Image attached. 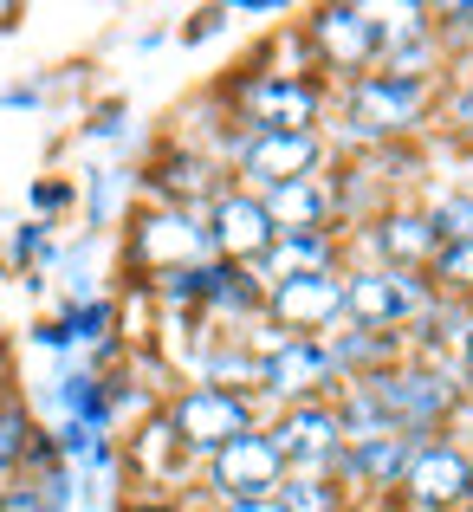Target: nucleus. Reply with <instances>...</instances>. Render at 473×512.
I'll use <instances>...</instances> for the list:
<instances>
[{"instance_id":"f257e3e1","label":"nucleus","mask_w":473,"mask_h":512,"mask_svg":"<svg viewBox=\"0 0 473 512\" xmlns=\"http://www.w3.org/2000/svg\"><path fill=\"white\" fill-rule=\"evenodd\" d=\"M279 474H286V461H279L273 435H234L227 448H214V480H221L227 500H273L279 493Z\"/></svg>"},{"instance_id":"f03ea898","label":"nucleus","mask_w":473,"mask_h":512,"mask_svg":"<svg viewBox=\"0 0 473 512\" xmlns=\"http://www.w3.org/2000/svg\"><path fill=\"white\" fill-rule=\"evenodd\" d=\"M175 435L188 441V448H227L234 435H247V402L234 396V389H221V383H201V389H188L182 402H175Z\"/></svg>"},{"instance_id":"7ed1b4c3","label":"nucleus","mask_w":473,"mask_h":512,"mask_svg":"<svg viewBox=\"0 0 473 512\" xmlns=\"http://www.w3.org/2000/svg\"><path fill=\"white\" fill-rule=\"evenodd\" d=\"M363 396H370V409L383 415L396 435H409V428H428L441 409H448L454 389L441 383V376H370Z\"/></svg>"},{"instance_id":"20e7f679","label":"nucleus","mask_w":473,"mask_h":512,"mask_svg":"<svg viewBox=\"0 0 473 512\" xmlns=\"http://www.w3.org/2000/svg\"><path fill=\"white\" fill-rule=\"evenodd\" d=\"M402 487H409L415 506L441 512V506H461L473 493V461L461 448H441V441H428V448L409 454V467H402Z\"/></svg>"},{"instance_id":"39448f33","label":"nucleus","mask_w":473,"mask_h":512,"mask_svg":"<svg viewBox=\"0 0 473 512\" xmlns=\"http://www.w3.org/2000/svg\"><path fill=\"white\" fill-rule=\"evenodd\" d=\"M344 312L363 331L402 325L409 312H422V286L409 273H357V279H344Z\"/></svg>"},{"instance_id":"423d86ee","label":"nucleus","mask_w":473,"mask_h":512,"mask_svg":"<svg viewBox=\"0 0 473 512\" xmlns=\"http://www.w3.org/2000/svg\"><path fill=\"white\" fill-rule=\"evenodd\" d=\"M273 448H279V461H292V467H331L337 454H344V428H337V409L299 402V409L279 422Z\"/></svg>"},{"instance_id":"0eeeda50","label":"nucleus","mask_w":473,"mask_h":512,"mask_svg":"<svg viewBox=\"0 0 473 512\" xmlns=\"http://www.w3.org/2000/svg\"><path fill=\"white\" fill-rule=\"evenodd\" d=\"M240 163H247V175H253V182H266V188L305 182L312 163H318V137H312V130H286V137H279V130H260V137L247 143Z\"/></svg>"},{"instance_id":"6e6552de","label":"nucleus","mask_w":473,"mask_h":512,"mask_svg":"<svg viewBox=\"0 0 473 512\" xmlns=\"http://www.w3.org/2000/svg\"><path fill=\"white\" fill-rule=\"evenodd\" d=\"M318 46L331 65H344V72H357V65H370L376 52H383V20L363 7H324L318 13Z\"/></svg>"},{"instance_id":"1a4fd4ad","label":"nucleus","mask_w":473,"mask_h":512,"mask_svg":"<svg viewBox=\"0 0 473 512\" xmlns=\"http://www.w3.org/2000/svg\"><path fill=\"white\" fill-rule=\"evenodd\" d=\"M422 111V78L415 72H376L357 85V124L363 130H402Z\"/></svg>"},{"instance_id":"9d476101","label":"nucleus","mask_w":473,"mask_h":512,"mask_svg":"<svg viewBox=\"0 0 473 512\" xmlns=\"http://www.w3.org/2000/svg\"><path fill=\"white\" fill-rule=\"evenodd\" d=\"M344 312V286L331 273H305V279H279L273 286V318L286 331H312V325H331Z\"/></svg>"},{"instance_id":"9b49d317","label":"nucleus","mask_w":473,"mask_h":512,"mask_svg":"<svg viewBox=\"0 0 473 512\" xmlns=\"http://www.w3.org/2000/svg\"><path fill=\"white\" fill-rule=\"evenodd\" d=\"M273 221H266L260 195H221L214 201V247L234 253V260H260L266 247H273Z\"/></svg>"},{"instance_id":"f8f14e48","label":"nucleus","mask_w":473,"mask_h":512,"mask_svg":"<svg viewBox=\"0 0 473 512\" xmlns=\"http://www.w3.org/2000/svg\"><path fill=\"white\" fill-rule=\"evenodd\" d=\"M247 111H253L260 130H279V137H286V130H312L318 98L299 78H260V85H247Z\"/></svg>"},{"instance_id":"ddd939ff","label":"nucleus","mask_w":473,"mask_h":512,"mask_svg":"<svg viewBox=\"0 0 473 512\" xmlns=\"http://www.w3.org/2000/svg\"><path fill=\"white\" fill-rule=\"evenodd\" d=\"M260 208H266V221H273V234L286 240V234H318L324 214H331V195H324L312 175H305V182H279V188H266Z\"/></svg>"},{"instance_id":"4468645a","label":"nucleus","mask_w":473,"mask_h":512,"mask_svg":"<svg viewBox=\"0 0 473 512\" xmlns=\"http://www.w3.org/2000/svg\"><path fill=\"white\" fill-rule=\"evenodd\" d=\"M266 389H279V396H305V389H318L324 376H331V350H318V344H305V338H286L266 357Z\"/></svg>"},{"instance_id":"2eb2a0df","label":"nucleus","mask_w":473,"mask_h":512,"mask_svg":"<svg viewBox=\"0 0 473 512\" xmlns=\"http://www.w3.org/2000/svg\"><path fill=\"white\" fill-rule=\"evenodd\" d=\"M324 260H331V253H324V234H286V240H273V247L260 253V273L279 286V279L324 273Z\"/></svg>"},{"instance_id":"dca6fc26","label":"nucleus","mask_w":473,"mask_h":512,"mask_svg":"<svg viewBox=\"0 0 473 512\" xmlns=\"http://www.w3.org/2000/svg\"><path fill=\"white\" fill-rule=\"evenodd\" d=\"M415 441L409 435H376V441H344V461L350 474H370V480H402V467H409Z\"/></svg>"},{"instance_id":"f3484780","label":"nucleus","mask_w":473,"mask_h":512,"mask_svg":"<svg viewBox=\"0 0 473 512\" xmlns=\"http://www.w3.org/2000/svg\"><path fill=\"white\" fill-rule=\"evenodd\" d=\"M383 253L389 260H428V253H441V240H435V227L428 221H415V214H396V221H383Z\"/></svg>"},{"instance_id":"a211bd4d","label":"nucleus","mask_w":473,"mask_h":512,"mask_svg":"<svg viewBox=\"0 0 473 512\" xmlns=\"http://www.w3.org/2000/svg\"><path fill=\"white\" fill-rule=\"evenodd\" d=\"M279 512H337V487L318 474H299V480H279Z\"/></svg>"},{"instance_id":"6ab92c4d","label":"nucleus","mask_w":473,"mask_h":512,"mask_svg":"<svg viewBox=\"0 0 473 512\" xmlns=\"http://www.w3.org/2000/svg\"><path fill=\"white\" fill-rule=\"evenodd\" d=\"M428 227H435L441 247H454V240H473V195H448L435 214H428Z\"/></svg>"},{"instance_id":"aec40b11","label":"nucleus","mask_w":473,"mask_h":512,"mask_svg":"<svg viewBox=\"0 0 473 512\" xmlns=\"http://www.w3.org/2000/svg\"><path fill=\"white\" fill-rule=\"evenodd\" d=\"M65 506V487L46 480V487H7L0 493V512H59Z\"/></svg>"},{"instance_id":"412c9836","label":"nucleus","mask_w":473,"mask_h":512,"mask_svg":"<svg viewBox=\"0 0 473 512\" xmlns=\"http://www.w3.org/2000/svg\"><path fill=\"white\" fill-rule=\"evenodd\" d=\"M435 273H441V286L473 292V240H454V247H441V253H435Z\"/></svg>"},{"instance_id":"4be33fe9","label":"nucleus","mask_w":473,"mask_h":512,"mask_svg":"<svg viewBox=\"0 0 473 512\" xmlns=\"http://www.w3.org/2000/svg\"><path fill=\"white\" fill-rule=\"evenodd\" d=\"M20 448H26V422L20 415H0V467H7Z\"/></svg>"},{"instance_id":"5701e85b","label":"nucleus","mask_w":473,"mask_h":512,"mask_svg":"<svg viewBox=\"0 0 473 512\" xmlns=\"http://www.w3.org/2000/svg\"><path fill=\"white\" fill-rule=\"evenodd\" d=\"M454 124L473 130V91H461V98H454Z\"/></svg>"},{"instance_id":"b1692460","label":"nucleus","mask_w":473,"mask_h":512,"mask_svg":"<svg viewBox=\"0 0 473 512\" xmlns=\"http://www.w3.org/2000/svg\"><path fill=\"white\" fill-rule=\"evenodd\" d=\"M227 512H279V500H234Z\"/></svg>"},{"instance_id":"393cba45","label":"nucleus","mask_w":473,"mask_h":512,"mask_svg":"<svg viewBox=\"0 0 473 512\" xmlns=\"http://www.w3.org/2000/svg\"><path fill=\"white\" fill-rule=\"evenodd\" d=\"M448 26H473V7H448Z\"/></svg>"},{"instance_id":"a878e982","label":"nucleus","mask_w":473,"mask_h":512,"mask_svg":"<svg viewBox=\"0 0 473 512\" xmlns=\"http://www.w3.org/2000/svg\"><path fill=\"white\" fill-rule=\"evenodd\" d=\"M467 370H473V331H467Z\"/></svg>"},{"instance_id":"bb28decb","label":"nucleus","mask_w":473,"mask_h":512,"mask_svg":"<svg viewBox=\"0 0 473 512\" xmlns=\"http://www.w3.org/2000/svg\"><path fill=\"white\" fill-rule=\"evenodd\" d=\"M137 512H162V506H137Z\"/></svg>"},{"instance_id":"cd10ccee","label":"nucleus","mask_w":473,"mask_h":512,"mask_svg":"<svg viewBox=\"0 0 473 512\" xmlns=\"http://www.w3.org/2000/svg\"><path fill=\"white\" fill-rule=\"evenodd\" d=\"M467 512H473V506H467Z\"/></svg>"}]
</instances>
